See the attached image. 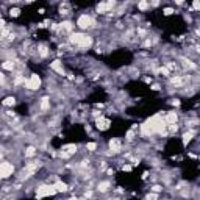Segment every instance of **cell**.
Masks as SVG:
<instances>
[{"instance_id": "20", "label": "cell", "mask_w": 200, "mask_h": 200, "mask_svg": "<svg viewBox=\"0 0 200 200\" xmlns=\"http://www.w3.org/2000/svg\"><path fill=\"white\" fill-rule=\"evenodd\" d=\"M64 150H66V152H69L71 155H74V153L77 152V145L75 144H69V145H66V147H64Z\"/></svg>"}, {"instance_id": "34", "label": "cell", "mask_w": 200, "mask_h": 200, "mask_svg": "<svg viewBox=\"0 0 200 200\" xmlns=\"http://www.w3.org/2000/svg\"><path fill=\"white\" fill-rule=\"evenodd\" d=\"M153 191H156V192H158V191H161V186H153Z\"/></svg>"}, {"instance_id": "11", "label": "cell", "mask_w": 200, "mask_h": 200, "mask_svg": "<svg viewBox=\"0 0 200 200\" xmlns=\"http://www.w3.org/2000/svg\"><path fill=\"white\" fill-rule=\"evenodd\" d=\"M81 38H83V33H72L71 38H69V41H71L72 44L78 45V42L81 41Z\"/></svg>"}, {"instance_id": "16", "label": "cell", "mask_w": 200, "mask_h": 200, "mask_svg": "<svg viewBox=\"0 0 200 200\" xmlns=\"http://www.w3.org/2000/svg\"><path fill=\"white\" fill-rule=\"evenodd\" d=\"M2 67L5 69V71H13V69H14V63H13L11 59H6L5 63H2Z\"/></svg>"}, {"instance_id": "6", "label": "cell", "mask_w": 200, "mask_h": 200, "mask_svg": "<svg viewBox=\"0 0 200 200\" xmlns=\"http://www.w3.org/2000/svg\"><path fill=\"white\" fill-rule=\"evenodd\" d=\"M109 150H111V153H119L122 150V144L117 138H113L109 141Z\"/></svg>"}, {"instance_id": "23", "label": "cell", "mask_w": 200, "mask_h": 200, "mask_svg": "<svg viewBox=\"0 0 200 200\" xmlns=\"http://www.w3.org/2000/svg\"><path fill=\"white\" fill-rule=\"evenodd\" d=\"M35 153H36V149H35V147H28V149L25 150V156H27V158H30V156H33V155H35Z\"/></svg>"}, {"instance_id": "7", "label": "cell", "mask_w": 200, "mask_h": 200, "mask_svg": "<svg viewBox=\"0 0 200 200\" xmlns=\"http://www.w3.org/2000/svg\"><path fill=\"white\" fill-rule=\"evenodd\" d=\"M91 45H92V38H91V36H88V35H83L81 41L78 42V47H81V49H89Z\"/></svg>"}, {"instance_id": "13", "label": "cell", "mask_w": 200, "mask_h": 200, "mask_svg": "<svg viewBox=\"0 0 200 200\" xmlns=\"http://www.w3.org/2000/svg\"><path fill=\"white\" fill-rule=\"evenodd\" d=\"M109 188H111V183L109 181H102V183H99V186H97V189L100 192H106Z\"/></svg>"}, {"instance_id": "8", "label": "cell", "mask_w": 200, "mask_h": 200, "mask_svg": "<svg viewBox=\"0 0 200 200\" xmlns=\"http://www.w3.org/2000/svg\"><path fill=\"white\" fill-rule=\"evenodd\" d=\"M109 124H111V122H109L108 119H105L103 116H100V119H97V122H95V125H97L99 130H108Z\"/></svg>"}, {"instance_id": "14", "label": "cell", "mask_w": 200, "mask_h": 200, "mask_svg": "<svg viewBox=\"0 0 200 200\" xmlns=\"http://www.w3.org/2000/svg\"><path fill=\"white\" fill-rule=\"evenodd\" d=\"M55 188H56V192H66L67 191V185L63 181H56L55 183Z\"/></svg>"}, {"instance_id": "38", "label": "cell", "mask_w": 200, "mask_h": 200, "mask_svg": "<svg viewBox=\"0 0 200 200\" xmlns=\"http://www.w3.org/2000/svg\"><path fill=\"white\" fill-rule=\"evenodd\" d=\"M25 2H27V3H33L35 0H25Z\"/></svg>"}, {"instance_id": "22", "label": "cell", "mask_w": 200, "mask_h": 200, "mask_svg": "<svg viewBox=\"0 0 200 200\" xmlns=\"http://www.w3.org/2000/svg\"><path fill=\"white\" fill-rule=\"evenodd\" d=\"M97 13H100V14L106 13V5H105V2H102V3H99V5H97Z\"/></svg>"}, {"instance_id": "12", "label": "cell", "mask_w": 200, "mask_h": 200, "mask_svg": "<svg viewBox=\"0 0 200 200\" xmlns=\"http://www.w3.org/2000/svg\"><path fill=\"white\" fill-rule=\"evenodd\" d=\"M192 136H194V131H188V133H185V135H183V145H188L189 142L192 141Z\"/></svg>"}, {"instance_id": "2", "label": "cell", "mask_w": 200, "mask_h": 200, "mask_svg": "<svg viewBox=\"0 0 200 200\" xmlns=\"http://www.w3.org/2000/svg\"><path fill=\"white\" fill-rule=\"evenodd\" d=\"M56 194V188L55 185H41L36 189V197H49V195H55Z\"/></svg>"}, {"instance_id": "37", "label": "cell", "mask_w": 200, "mask_h": 200, "mask_svg": "<svg viewBox=\"0 0 200 200\" xmlns=\"http://www.w3.org/2000/svg\"><path fill=\"white\" fill-rule=\"evenodd\" d=\"M3 80H5V77H3V74H0V83H3Z\"/></svg>"}, {"instance_id": "25", "label": "cell", "mask_w": 200, "mask_h": 200, "mask_svg": "<svg viewBox=\"0 0 200 200\" xmlns=\"http://www.w3.org/2000/svg\"><path fill=\"white\" fill-rule=\"evenodd\" d=\"M86 149H88L89 152H95V149H97V144H95V142H88V144H86Z\"/></svg>"}, {"instance_id": "1", "label": "cell", "mask_w": 200, "mask_h": 200, "mask_svg": "<svg viewBox=\"0 0 200 200\" xmlns=\"http://www.w3.org/2000/svg\"><path fill=\"white\" fill-rule=\"evenodd\" d=\"M166 128H167V124H166L164 117H161L159 114H155L141 125V133L144 136H152L155 133H158V135H167Z\"/></svg>"}, {"instance_id": "24", "label": "cell", "mask_w": 200, "mask_h": 200, "mask_svg": "<svg viewBox=\"0 0 200 200\" xmlns=\"http://www.w3.org/2000/svg\"><path fill=\"white\" fill-rule=\"evenodd\" d=\"M39 55H41L42 58H45V56L49 55V52H47V47H45V45H41V47H39Z\"/></svg>"}, {"instance_id": "5", "label": "cell", "mask_w": 200, "mask_h": 200, "mask_svg": "<svg viewBox=\"0 0 200 200\" xmlns=\"http://www.w3.org/2000/svg\"><path fill=\"white\" fill-rule=\"evenodd\" d=\"M14 172V166L8 161H3L0 163V178H8V177L13 175Z\"/></svg>"}, {"instance_id": "26", "label": "cell", "mask_w": 200, "mask_h": 200, "mask_svg": "<svg viewBox=\"0 0 200 200\" xmlns=\"http://www.w3.org/2000/svg\"><path fill=\"white\" fill-rule=\"evenodd\" d=\"M9 14H11L13 17H17V16L21 14V9H19V8H11V9H9Z\"/></svg>"}, {"instance_id": "27", "label": "cell", "mask_w": 200, "mask_h": 200, "mask_svg": "<svg viewBox=\"0 0 200 200\" xmlns=\"http://www.w3.org/2000/svg\"><path fill=\"white\" fill-rule=\"evenodd\" d=\"M171 81H172V85H181V83H183V78H181V77H174Z\"/></svg>"}, {"instance_id": "19", "label": "cell", "mask_w": 200, "mask_h": 200, "mask_svg": "<svg viewBox=\"0 0 200 200\" xmlns=\"http://www.w3.org/2000/svg\"><path fill=\"white\" fill-rule=\"evenodd\" d=\"M16 103V99L14 97H6L5 100H3V105L5 106H13Z\"/></svg>"}, {"instance_id": "4", "label": "cell", "mask_w": 200, "mask_h": 200, "mask_svg": "<svg viewBox=\"0 0 200 200\" xmlns=\"http://www.w3.org/2000/svg\"><path fill=\"white\" fill-rule=\"evenodd\" d=\"M92 25H94V21H92V17L88 16V14H81L78 19H77V27L81 28V30H88V28H91Z\"/></svg>"}, {"instance_id": "32", "label": "cell", "mask_w": 200, "mask_h": 200, "mask_svg": "<svg viewBox=\"0 0 200 200\" xmlns=\"http://www.w3.org/2000/svg\"><path fill=\"white\" fill-rule=\"evenodd\" d=\"M124 171H125V172H130V171H131V166H130V164H125V166H124Z\"/></svg>"}, {"instance_id": "35", "label": "cell", "mask_w": 200, "mask_h": 200, "mask_svg": "<svg viewBox=\"0 0 200 200\" xmlns=\"http://www.w3.org/2000/svg\"><path fill=\"white\" fill-rule=\"evenodd\" d=\"M152 89H153V91H158L159 86H158V85H153V86H152Z\"/></svg>"}, {"instance_id": "18", "label": "cell", "mask_w": 200, "mask_h": 200, "mask_svg": "<svg viewBox=\"0 0 200 200\" xmlns=\"http://www.w3.org/2000/svg\"><path fill=\"white\" fill-rule=\"evenodd\" d=\"M138 8L141 9V11H145V9L150 8V3L147 2V0H141V2L138 3Z\"/></svg>"}, {"instance_id": "9", "label": "cell", "mask_w": 200, "mask_h": 200, "mask_svg": "<svg viewBox=\"0 0 200 200\" xmlns=\"http://www.w3.org/2000/svg\"><path fill=\"white\" fill-rule=\"evenodd\" d=\"M164 121H166V124H177V121H178V114H177L175 111H169L167 114H166Z\"/></svg>"}, {"instance_id": "31", "label": "cell", "mask_w": 200, "mask_h": 200, "mask_svg": "<svg viewBox=\"0 0 200 200\" xmlns=\"http://www.w3.org/2000/svg\"><path fill=\"white\" fill-rule=\"evenodd\" d=\"M133 136H135V131H133V130H130V131L127 133V139H128V141H131Z\"/></svg>"}, {"instance_id": "30", "label": "cell", "mask_w": 200, "mask_h": 200, "mask_svg": "<svg viewBox=\"0 0 200 200\" xmlns=\"http://www.w3.org/2000/svg\"><path fill=\"white\" fill-rule=\"evenodd\" d=\"M163 13H164V16H171V14H174V9H172V8H166Z\"/></svg>"}, {"instance_id": "28", "label": "cell", "mask_w": 200, "mask_h": 200, "mask_svg": "<svg viewBox=\"0 0 200 200\" xmlns=\"http://www.w3.org/2000/svg\"><path fill=\"white\" fill-rule=\"evenodd\" d=\"M192 8H194L195 11H199V9H200V2H199V0H194V2H192Z\"/></svg>"}, {"instance_id": "10", "label": "cell", "mask_w": 200, "mask_h": 200, "mask_svg": "<svg viewBox=\"0 0 200 200\" xmlns=\"http://www.w3.org/2000/svg\"><path fill=\"white\" fill-rule=\"evenodd\" d=\"M50 67H52L55 72H58L59 75H64V69H63V64H61V61H58V59H55L53 63H50Z\"/></svg>"}, {"instance_id": "21", "label": "cell", "mask_w": 200, "mask_h": 200, "mask_svg": "<svg viewBox=\"0 0 200 200\" xmlns=\"http://www.w3.org/2000/svg\"><path fill=\"white\" fill-rule=\"evenodd\" d=\"M105 5H106V11H111V9L116 6V0H106Z\"/></svg>"}, {"instance_id": "15", "label": "cell", "mask_w": 200, "mask_h": 200, "mask_svg": "<svg viewBox=\"0 0 200 200\" xmlns=\"http://www.w3.org/2000/svg\"><path fill=\"white\" fill-rule=\"evenodd\" d=\"M59 28H61V30H64V31H72L74 25H72V22L66 21V22H63V24H59Z\"/></svg>"}, {"instance_id": "29", "label": "cell", "mask_w": 200, "mask_h": 200, "mask_svg": "<svg viewBox=\"0 0 200 200\" xmlns=\"http://www.w3.org/2000/svg\"><path fill=\"white\" fill-rule=\"evenodd\" d=\"M159 72H161L164 77H169V69L167 67H161V69H159Z\"/></svg>"}, {"instance_id": "36", "label": "cell", "mask_w": 200, "mask_h": 200, "mask_svg": "<svg viewBox=\"0 0 200 200\" xmlns=\"http://www.w3.org/2000/svg\"><path fill=\"white\" fill-rule=\"evenodd\" d=\"M183 2H185V0H175L177 5H183Z\"/></svg>"}, {"instance_id": "3", "label": "cell", "mask_w": 200, "mask_h": 200, "mask_svg": "<svg viewBox=\"0 0 200 200\" xmlns=\"http://www.w3.org/2000/svg\"><path fill=\"white\" fill-rule=\"evenodd\" d=\"M24 85L27 86V89H30V91H36V89L41 88V77L38 74H31V77L27 80Z\"/></svg>"}, {"instance_id": "17", "label": "cell", "mask_w": 200, "mask_h": 200, "mask_svg": "<svg viewBox=\"0 0 200 200\" xmlns=\"http://www.w3.org/2000/svg\"><path fill=\"white\" fill-rule=\"evenodd\" d=\"M49 108H50V100L47 97H44L41 100V109H42V111H47Z\"/></svg>"}, {"instance_id": "33", "label": "cell", "mask_w": 200, "mask_h": 200, "mask_svg": "<svg viewBox=\"0 0 200 200\" xmlns=\"http://www.w3.org/2000/svg\"><path fill=\"white\" fill-rule=\"evenodd\" d=\"M172 105H174V106H180V100H172Z\"/></svg>"}]
</instances>
